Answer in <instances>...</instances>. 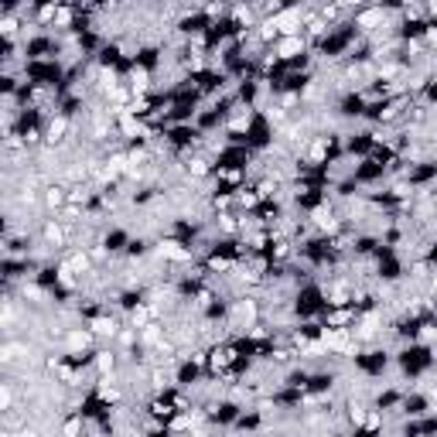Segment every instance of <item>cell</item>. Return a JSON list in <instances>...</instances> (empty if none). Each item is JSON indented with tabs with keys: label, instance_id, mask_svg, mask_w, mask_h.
Returning a JSON list of instances; mask_svg holds the SVG:
<instances>
[{
	"label": "cell",
	"instance_id": "1",
	"mask_svg": "<svg viewBox=\"0 0 437 437\" xmlns=\"http://www.w3.org/2000/svg\"><path fill=\"white\" fill-rule=\"evenodd\" d=\"M260 321V304H256V297H239V301H233V308H229V328H236V331H242L246 335V328H253Z\"/></svg>",
	"mask_w": 437,
	"mask_h": 437
},
{
	"label": "cell",
	"instance_id": "2",
	"mask_svg": "<svg viewBox=\"0 0 437 437\" xmlns=\"http://www.w3.org/2000/svg\"><path fill=\"white\" fill-rule=\"evenodd\" d=\"M69 133H72V119L65 117V113H58V117L48 119V126H44V144L48 147H62L69 140Z\"/></svg>",
	"mask_w": 437,
	"mask_h": 437
},
{
	"label": "cell",
	"instance_id": "3",
	"mask_svg": "<svg viewBox=\"0 0 437 437\" xmlns=\"http://www.w3.org/2000/svg\"><path fill=\"white\" fill-rule=\"evenodd\" d=\"M311 226L318 229V233H324V236H335L338 229H342V222H338V215H335V208L324 201V205H318V208H311Z\"/></svg>",
	"mask_w": 437,
	"mask_h": 437
},
{
	"label": "cell",
	"instance_id": "4",
	"mask_svg": "<svg viewBox=\"0 0 437 437\" xmlns=\"http://www.w3.org/2000/svg\"><path fill=\"white\" fill-rule=\"evenodd\" d=\"M69 233H72V226H65L62 219H48V222L41 226V239H44V246H51V249H62V246L69 242Z\"/></svg>",
	"mask_w": 437,
	"mask_h": 437
},
{
	"label": "cell",
	"instance_id": "5",
	"mask_svg": "<svg viewBox=\"0 0 437 437\" xmlns=\"http://www.w3.org/2000/svg\"><path fill=\"white\" fill-rule=\"evenodd\" d=\"M308 51V38L304 35H283L277 41V48H274V55L283 58V62H294V58H301Z\"/></svg>",
	"mask_w": 437,
	"mask_h": 437
},
{
	"label": "cell",
	"instance_id": "6",
	"mask_svg": "<svg viewBox=\"0 0 437 437\" xmlns=\"http://www.w3.org/2000/svg\"><path fill=\"white\" fill-rule=\"evenodd\" d=\"M154 253L164 256V260H174V263H188V260H192V249H188L185 242H178V239H160Z\"/></svg>",
	"mask_w": 437,
	"mask_h": 437
},
{
	"label": "cell",
	"instance_id": "7",
	"mask_svg": "<svg viewBox=\"0 0 437 437\" xmlns=\"http://www.w3.org/2000/svg\"><path fill=\"white\" fill-rule=\"evenodd\" d=\"M96 342V335H92V328H69L65 331V349L76 356V352H82V349H89Z\"/></svg>",
	"mask_w": 437,
	"mask_h": 437
},
{
	"label": "cell",
	"instance_id": "8",
	"mask_svg": "<svg viewBox=\"0 0 437 437\" xmlns=\"http://www.w3.org/2000/svg\"><path fill=\"white\" fill-rule=\"evenodd\" d=\"M383 21H386V10H383V7H365V10L356 14L358 31H376V28H383Z\"/></svg>",
	"mask_w": 437,
	"mask_h": 437
},
{
	"label": "cell",
	"instance_id": "9",
	"mask_svg": "<svg viewBox=\"0 0 437 437\" xmlns=\"http://www.w3.org/2000/svg\"><path fill=\"white\" fill-rule=\"evenodd\" d=\"M96 397H99V403H119V399H123V390L117 386L113 372H110V376H99V383H96Z\"/></svg>",
	"mask_w": 437,
	"mask_h": 437
},
{
	"label": "cell",
	"instance_id": "10",
	"mask_svg": "<svg viewBox=\"0 0 437 437\" xmlns=\"http://www.w3.org/2000/svg\"><path fill=\"white\" fill-rule=\"evenodd\" d=\"M126 85L133 89V96H151V72H147L144 65L130 69V72H126Z\"/></svg>",
	"mask_w": 437,
	"mask_h": 437
},
{
	"label": "cell",
	"instance_id": "11",
	"mask_svg": "<svg viewBox=\"0 0 437 437\" xmlns=\"http://www.w3.org/2000/svg\"><path fill=\"white\" fill-rule=\"evenodd\" d=\"M41 201H44V208L62 212V208L69 205V188H65V185H48V188H44V195H41Z\"/></svg>",
	"mask_w": 437,
	"mask_h": 437
},
{
	"label": "cell",
	"instance_id": "12",
	"mask_svg": "<svg viewBox=\"0 0 437 437\" xmlns=\"http://www.w3.org/2000/svg\"><path fill=\"white\" fill-rule=\"evenodd\" d=\"M89 328H92V335H96V338H117V335H119V324L113 318H106V315L92 318V321H89Z\"/></svg>",
	"mask_w": 437,
	"mask_h": 437
},
{
	"label": "cell",
	"instance_id": "13",
	"mask_svg": "<svg viewBox=\"0 0 437 437\" xmlns=\"http://www.w3.org/2000/svg\"><path fill=\"white\" fill-rule=\"evenodd\" d=\"M249 119H253L249 106H236L229 123H226V130H229V133H246V130H249Z\"/></svg>",
	"mask_w": 437,
	"mask_h": 437
},
{
	"label": "cell",
	"instance_id": "14",
	"mask_svg": "<svg viewBox=\"0 0 437 437\" xmlns=\"http://www.w3.org/2000/svg\"><path fill=\"white\" fill-rule=\"evenodd\" d=\"M92 369H96V376H110V372L117 369V356H113V352H96Z\"/></svg>",
	"mask_w": 437,
	"mask_h": 437
},
{
	"label": "cell",
	"instance_id": "15",
	"mask_svg": "<svg viewBox=\"0 0 437 437\" xmlns=\"http://www.w3.org/2000/svg\"><path fill=\"white\" fill-rule=\"evenodd\" d=\"M188 174H192V178H208V174H212V164H208V158H201V154L188 158Z\"/></svg>",
	"mask_w": 437,
	"mask_h": 437
},
{
	"label": "cell",
	"instance_id": "16",
	"mask_svg": "<svg viewBox=\"0 0 437 437\" xmlns=\"http://www.w3.org/2000/svg\"><path fill=\"white\" fill-rule=\"evenodd\" d=\"M260 195H256V188H239L236 192V205L239 208H256V205H260Z\"/></svg>",
	"mask_w": 437,
	"mask_h": 437
},
{
	"label": "cell",
	"instance_id": "17",
	"mask_svg": "<svg viewBox=\"0 0 437 437\" xmlns=\"http://www.w3.org/2000/svg\"><path fill=\"white\" fill-rule=\"evenodd\" d=\"M0 31H3V38L7 41H14L17 35H21V17H17V14H7L3 24H0Z\"/></svg>",
	"mask_w": 437,
	"mask_h": 437
},
{
	"label": "cell",
	"instance_id": "18",
	"mask_svg": "<svg viewBox=\"0 0 437 437\" xmlns=\"http://www.w3.org/2000/svg\"><path fill=\"white\" fill-rule=\"evenodd\" d=\"M352 321H356V315H352L349 308H342V311L328 315V321H324V324H331V328H345V324H352Z\"/></svg>",
	"mask_w": 437,
	"mask_h": 437
},
{
	"label": "cell",
	"instance_id": "19",
	"mask_svg": "<svg viewBox=\"0 0 437 437\" xmlns=\"http://www.w3.org/2000/svg\"><path fill=\"white\" fill-rule=\"evenodd\" d=\"M365 413H369V410H365V403H362V399H349V420H352L356 427H362Z\"/></svg>",
	"mask_w": 437,
	"mask_h": 437
},
{
	"label": "cell",
	"instance_id": "20",
	"mask_svg": "<svg viewBox=\"0 0 437 437\" xmlns=\"http://www.w3.org/2000/svg\"><path fill=\"white\" fill-rule=\"evenodd\" d=\"M72 17H76V14H72V7L62 0V7H58V14H55V28H69V24H72Z\"/></svg>",
	"mask_w": 437,
	"mask_h": 437
},
{
	"label": "cell",
	"instance_id": "21",
	"mask_svg": "<svg viewBox=\"0 0 437 437\" xmlns=\"http://www.w3.org/2000/svg\"><path fill=\"white\" fill-rule=\"evenodd\" d=\"M362 427L365 431H383V410H369L365 420H362Z\"/></svg>",
	"mask_w": 437,
	"mask_h": 437
},
{
	"label": "cell",
	"instance_id": "22",
	"mask_svg": "<svg viewBox=\"0 0 437 437\" xmlns=\"http://www.w3.org/2000/svg\"><path fill=\"white\" fill-rule=\"evenodd\" d=\"M82 427H85V424H82V417L76 413V410H72V417H69V420L62 424V434H69V437H72V434H79Z\"/></svg>",
	"mask_w": 437,
	"mask_h": 437
},
{
	"label": "cell",
	"instance_id": "23",
	"mask_svg": "<svg viewBox=\"0 0 437 437\" xmlns=\"http://www.w3.org/2000/svg\"><path fill=\"white\" fill-rule=\"evenodd\" d=\"M338 3H342V7H365L369 0H338Z\"/></svg>",
	"mask_w": 437,
	"mask_h": 437
},
{
	"label": "cell",
	"instance_id": "24",
	"mask_svg": "<svg viewBox=\"0 0 437 437\" xmlns=\"http://www.w3.org/2000/svg\"><path fill=\"white\" fill-rule=\"evenodd\" d=\"M130 0H110V7H126Z\"/></svg>",
	"mask_w": 437,
	"mask_h": 437
},
{
	"label": "cell",
	"instance_id": "25",
	"mask_svg": "<svg viewBox=\"0 0 437 437\" xmlns=\"http://www.w3.org/2000/svg\"><path fill=\"white\" fill-rule=\"evenodd\" d=\"M434 362H437V345H434Z\"/></svg>",
	"mask_w": 437,
	"mask_h": 437
}]
</instances>
